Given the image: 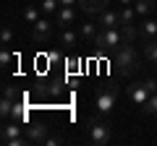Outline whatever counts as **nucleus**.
Returning a JSON list of instances; mask_svg holds the SVG:
<instances>
[{
    "instance_id": "obj_1",
    "label": "nucleus",
    "mask_w": 157,
    "mask_h": 146,
    "mask_svg": "<svg viewBox=\"0 0 157 146\" xmlns=\"http://www.w3.org/2000/svg\"><path fill=\"white\" fill-rule=\"evenodd\" d=\"M115 68L121 71V76H131V73L139 68V52L131 42H123L121 50L115 52Z\"/></svg>"
},
{
    "instance_id": "obj_2",
    "label": "nucleus",
    "mask_w": 157,
    "mask_h": 146,
    "mask_svg": "<svg viewBox=\"0 0 157 146\" xmlns=\"http://www.w3.org/2000/svg\"><path fill=\"white\" fill-rule=\"evenodd\" d=\"M121 31H123V29H100L94 47L100 52H118V50H121V45L126 42V37Z\"/></svg>"
},
{
    "instance_id": "obj_3",
    "label": "nucleus",
    "mask_w": 157,
    "mask_h": 146,
    "mask_svg": "<svg viewBox=\"0 0 157 146\" xmlns=\"http://www.w3.org/2000/svg\"><path fill=\"white\" fill-rule=\"evenodd\" d=\"M86 136H89L92 144L105 146V144H110V141H113V125L107 123V120H97V118H92L89 123H86Z\"/></svg>"
},
{
    "instance_id": "obj_4",
    "label": "nucleus",
    "mask_w": 157,
    "mask_h": 146,
    "mask_svg": "<svg viewBox=\"0 0 157 146\" xmlns=\"http://www.w3.org/2000/svg\"><path fill=\"white\" fill-rule=\"evenodd\" d=\"M118 102V91L110 89V86H100L94 94V104H97V112L100 115H110L113 112V107H115Z\"/></svg>"
},
{
    "instance_id": "obj_5",
    "label": "nucleus",
    "mask_w": 157,
    "mask_h": 146,
    "mask_svg": "<svg viewBox=\"0 0 157 146\" xmlns=\"http://www.w3.org/2000/svg\"><path fill=\"white\" fill-rule=\"evenodd\" d=\"M32 37H34V42H50L52 39V21L47 16H42L37 24H32Z\"/></svg>"
},
{
    "instance_id": "obj_6",
    "label": "nucleus",
    "mask_w": 157,
    "mask_h": 146,
    "mask_svg": "<svg viewBox=\"0 0 157 146\" xmlns=\"http://www.w3.org/2000/svg\"><path fill=\"white\" fill-rule=\"evenodd\" d=\"M24 133L32 144H45V138L50 136V128H47V123H32L29 128H24Z\"/></svg>"
},
{
    "instance_id": "obj_7",
    "label": "nucleus",
    "mask_w": 157,
    "mask_h": 146,
    "mask_svg": "<svg viewBox=\"0 0 157 146\" xmlns=\"http://www.w3.org/2000/svg\"><path fill=\"white\" fill-rule=\"evenodd\" d=\"M149 94H152V91L147 89L144 81H139V84H131V86H128V99L134 102L136 107H144V102L149 99Z\"/></svg>"
},
{
    "instance_id": "obj_8",
    "label": "nucleus",
    "mask_w": 157,
    "mask_h": 146,
    "mask_svg": "<svg viewBox=\"0 0 157 146\" xmlns=\"http://www.w3.org/2000/svg\"><path fill=\"white\" fill-rule=\"evenodd\" d=\"M139 39L141 42H157V21L155 18H141L139 24Z\"/></svg>"
},
{
    "instance_id": "obj_9",
    "label": "nucleus",
    "mask_w": 157,
    "mask_h": 146,
    "mask_svg": "<svg viewBox=\"0 0 157 146\" xmlns=\"http://www.w3.org/2000/svg\"><path fill=\"white\" fill-rule=\"evenodd\" d=\"M97 24H100V29H121V16H118V11L105 8L97 13Z\"/></svg>"
},
{
    "instance_id": "obj_10",
    "label": "nucleus",
    "mask_w": 157,
    "mask_h": 146,
    "mask_svg": "<svg viewBox=\"0 0 157 146\" xmlns=\"http://www.w3.org/2000/svg\"><path fill=\"white\" fill-rule=\"evenodd\" d=\"M78 34H81V39H84V42L94 45V42H97V34H100V24H97V21H81Z\"/></svg>"
},
{
    "instance_id": "obj_11",
    "label": "nucleus",
    "mask_w": 157,
    "mask_h": 146,
    "mask_svg": "<svg viewBox=\"0 0 157 146\" xmlns=\"http://www.w3.org/2000/svg\"><path fill=\"white\" fill-rule=\"evenodd\" d=\"M18 136H24V128H21L18 120H8V123L0 128V138H3V144L11 141V138H18Z\"/></svg>"
},
{
    "instance_id": "obj_12",
    "label": "nucleus",
    "mask_w": 157,
    "mask_h": 146,
    "mask_svg": "<svg viewBox=\"0 0 157 146\" xmlns=\"http://www.w3.org/2000/svg\"><path fill=\"white\" fill-rule=\"evenodd\" d=\"M55 18H58V24H60L63 29L71 26V24H76V8L73 5H60V11L55 13Z\"/></svg>"
},
{
    "instance_id": "obj_13",
    "label": "nucleus",
    "mask_w": 157,
    "mask_h": 146,
    "mask_svg": "<svg viewBox=\"0 0 157 146\" xmlns=\"http://www.w3.org/2000/svg\"><path fill=\"white\" fill-rule=\"evenodd\" d=\"M118 16H121V29H134V21H136V11H134V5H121Z\"/></svg>"
},
{
    "instance_id": "obj_14",
    "label": "nucleus",
    "mask_w": 157,
    "mask_h": 146,
    "mask_svg": "<svg viewBox=\"0 0 157 146\" xmlns=\"http://www.w3.org/2000/svg\"><path fill=\"white\" fill-rule=\"evenodd\" d=\"M110 5V0H78V8L86 13H100Z\"/></svg>"
},
{
    "instance_id": "obj_15",
    "label": "nucleus",
    "mask_w": 157,
    "mask_h": 146,
    "mask_svg": "<svg viewBox=\"0 0 157 146\" xmlns=\"http://www.w3.org/2000/svg\"><path fill=\"white\" fill-rule=\"evenodd\" d=\"M58 45L68 47V50H71V47H76V45H78V31H73L71 26H66V29L60 31V37H58Z\"/></svg>"
},
{
    "instance_id": "obj_16",
    "label": "nucleus",
    "mask_w": 157,
    "mask_h": 146,
    "mask_svg": "<svg viewBox=\"0 0 157 146\" xmlns=\"http://www.w3.org/2000/svg\"><path fill=\"white\" fill-rule=\"evenodd\" d=\"M134 11H136V16H141V18L152 16V13H155V0H134Z\"/></svg>"
},
{
    "instance_id": "obj_17",
    "label": "nucleus",
    "mask_w": 157,
    "mask_h": 146,
    "mask_svg": "<svg viewBox=\"0 0 157 146\" xmlns=\"http://www.w3.org/2000/svg\"><path fill=\"white\" fill-rule=\"evenodd\" d=\"M21 13H24V21H26V24H37L39 18L45 16V13H42V8H39V3H37V5H24Z\"/></svg>"
},
{
    "instance_id": "obj_18",
    "label": "nucleus",
    "mask_w": 157,
    "mask_h": 146,
    "mask_svg": "<svg viewBox=\"0 0 157 146\" xmlns=\"http://www.w3.org/2000/svg\"><path fill=\"white\" fill-rule=\"evenodd\" d=\"M37 3H39V8H42L45 16H55L60 11V0H37Z\"/></svg>"
},
{
    "instance_id": "obj_19",
    "label": "nucleus",
    "mask_w": 157,
    "mask_h": 146,
    "mask_svg": "<svg viewBox=\"0 0 157 146\" xmlns=\"http://www.w3.org/2000/svg\"><path fill=\"white\" fill-rule=\"evenodd\" d=\"M13 104H16V102H13V99H8V97H3V99H0V115H3V120H11Z\"/></svg>"
},
{
    "instance_id": "obj_20",
    "label": "nucleus",
    "mask_w": 157,
    "mask_h": 146,
    "mask_svg": "<svg viewBox=\"0 0 157 146\" xmlns=\"http://www.w3.org/2000/svg\"><path fill=\"white\" fill-rule=\"evenodd\" d=\"M144 57L152 65H157V42H144Z\"/></svg>"
},
{
    "instance_id": "obj_21",
    "label": "nucleus",
    "mask_w": 157,
    "mask_h": 146,
    "mask_svg": "<svg viewBox=\"0 0 157 146\" xmlns=\"http://www.w3.org/2000/svg\"><path fill=\"white\" fill-rule=\"evenodd\" d=\"M141 112H144V115H157V91L149 94V99H147L144 107H141Z\"/></svg>"
},
{
    "instance_id": "obj_22",
    "label": "nucleus",
    "mask_w": 157,
    "mask_h": 146,
    "mask_svg": "<svg viewBox=\"0 0 157 146\" xmlns=\"http://www.w3.org/2000/svg\"><path fill=\"white\" fill-rule=\"evenodd\" d=\"M11 120H18V123H24V120H26V110H24V104H21V102H16V104H13Z\"/></svg>"
},
{
    "instance_id": "obj_23",
    "label": "nucleus",
    "mask_w": 157,
    "mask_h": 146,
    "mask_svg": "<svg viewBox=\"0 0 157 146\" xmlns=\"http://www.w3.org/2000/svg\"><path fill=\"white\" fill-rule=\"evenodd\" d=\"M0 42H3V47H8V45H13V29L8 26H3V34H0Z\"/></svg>"
},
{
    "instance_id": "obj_24",
    "label": "nucleus",
    "mask_w": 157,
    "mask_h": 146,
    "mask_svg": "<svg viewBox=\"0 0 157 146\" xmlns=\"http://www.w3.org/2000/svg\"><path fill=\"white\" fill-rule=\"evenodd\" d=\"M13 63V55H11V50H8V47H3V50H0V65L3 68H8Z\"/></svg>"
},
{
    "instance_id": "obj_25",
    "label": "nucleus",
    "mask_w": 157,
    "mask_h": 146,
    "mask_svg": "<svg viewBox=\"0 0 157 146\" xmlns=\"http://www.w3.org/2000/svg\"><path fill=\"white\" fill-rule=\"evenodd\" d=\"M3 97H8V99H13V102H21V97H18V91L13 89V86H3Z\"/></svg>"
},
{
    "instance_id": "obj_26",
    "label": "nucleus",
    "mask_w": 157,
    "mask_h": 146,
    "mask_svg": "<svg viewBox=\"0 0 157 146\" xmlns=\"http://www.w3.org/2000/svg\"><path fill=\"white\" fill-rule=\"evenodd\" d=\"M60 144H63V136H60V133L47 136V138H45V146H60Z\"/></svg>"
},
{
    "instance_id": "obj_27",
    "label": "nucleus",
    "mask_w": 157,
    "mask_h": 146,
    "mask_svg": "<svg viewBox=\"0 0 157 146\" xmlns=\"http://www.w3.org/2000/svg\"><path fill=\"white\" fill-rule=\"evenodd\" d=\"M78 0H60V5H76Z\"/></svg>"
},
{
    "instance_id": "obj_28",
    "label": "nucleus",
    "mask_w": 157,
    "mask_h": 146,
    "mask_svg": "<svg viewBox=\"0 0 157 146\" xmlns=\"http://www.w3.org/2000/svg\"><path fill=\"white\" fill-rule=\"evenodd\" d=\"M121 5H134V0H118Z\"/></svg>"
},
{
    "instance_id": "obj_29",
    "label": "nucleus",
    "mask_w": 157,
    "mask_h": 146,
    "mask_svg": "<svg viewBox=\"0 0 157 146\" xmlns=\"http://www.w3.org/2000/svg\"><path fill=\"white\" fill-rule=\"evenodd\" d=\"M155 118H157V115H155Z\"/></svg>"
}]
</instances>
